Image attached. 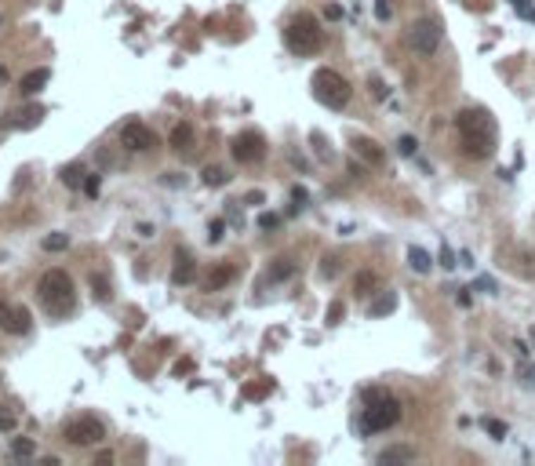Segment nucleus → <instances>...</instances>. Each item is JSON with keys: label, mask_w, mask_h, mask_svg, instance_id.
<instances>
[{"label": "nucleus", "mask_w": 535, "mask_h": 466, "mask_svg": "<svg viewBox=\"0 0 535 466\" xmlns=\"http://www.w3.org/2000/svg\"><path fill=\"white\" fill-rule=\"evenodd\" d=\"M459 135H462L466 157L484 160V157L496 153V120H491V113L481 110V106L459 113Z\"/></svg>", "instance_id": "nucleus-1"}, {"label": "nucleus", "mask_w": 535, "mask_h": 466, "mask_svg": "<svg viewBox=\"0 0 535 466\" xmlns=\"http://www.w3.org/2000/svg\"><path fill=\"white\" fill-rule=\"evenodd\" d=\"M37 295H40V303H44V310L51 317H66L77 306V288H73L66 270H48L37 284Z\"/></svg>", "instance_id": "nucleus-2"}, {"label": "nucleus", "mask_w": 535, "mask_h": 466, "mask_svg": "<svg viewBox=\"0 0 535 466\" xmlns=\"http://www.w3.org/2000/svg\"><path fill=\"white\" fill-rule=\"evenodd\" d=\"M284 44L295 55H317L320 44H325V30H320V23L310 11H298L291 23L284 26Z\"/></svg>", "instance_id": "nucleus-3"}, {"label": "nucleus", "mask_w": 535, "mask_h": 466, "mask_svg": "<svg viewBox=\"0 0 535 466\" xmlns=\"http://www.w3.org/2000/svg\"><path fill=\"white\" fill-rule=\"evenodd\" d=\"M397 419H401V405L386 390H365V430L368 434L390 430Z\"/></svg>", "instance_id": "nucleus-4"}, {"label": "nucleus", "mask_w": 535, "mask_h": 466, "mask_svg": "<svg viewBox=\"0 0 535 466\" xmlns=\"http://www.w3.org/2000/svg\"><path fill=\"white\" fill-rule=\"evenodd\" d=\"M313 95H317V102H325L328 110H342V106L350 102L353 88L346 84V77H342V73H335V70H317V73H313Z\"/></svg>", "instance_id": "nucleus-5"}, {"label": "nucleus", "mask_w": 535, "mask_h": 466, "mask_svg": "<svg viewBox=\"0 0 535 466\" xmlns=\"http://www.w3.org/2000/svg\"><path fill=\"white\" fill-rule=\"evenodd\" d=\"M229 153L237 164H259L266 157V139L259 132H241L237 139L229 142Z\"/></svg>", "instance_id": "nucleus-6"}, {"label": "nucleus", "mask_w": 535, "mask_h": 466, "mask_svg": "<svg viewBox=\"0 0 535 466\" xmlns=\"http://www.w3.org/2000/svg\"><path fill=\"white\" fill-rule=\"evenodd\" d=\"M408 44L419 55H434L441 48V26L434 18H419V23H412V30H408Z\"/></svg>", "instance_id": "nucleus-7"}, {"label": "nucleus", "mask_w": 535, "mask_h": 466, "mask_svg": "<svg viewBox=\"0 0 535 466\" xmlns=\"http://www.w3.org/2000/svg\"><path fill=\"white\" fill-rule=\"evenodd\" d=\"M66 437L70 444H99L102 437H106V427L95 419V415H80V419H73L70 427H66Z\"/></svg>", "instance_id": "nucleus-8"}, {"label": "nucleus", "mask_w": 535, "mask_h": 466, "mask_svg": "<svg viewBox=\"0 0 535 466\" xmlns=\"http://www.w3.org/2000/svg\"><path fill=\"white\" fill-rule=\"evenodd\" d=\"M120 142L127 146V150H153V146H157V135L153 132H149L146 128V124H139V120H127L124 124V128H120Z\"/></svg>", "instance_id": "nucleus-9"}, {"label": "nucleus", "mask_w": 535, "mask_h": 466, "mask_svg": "<svg viewBox=\"0 0 535 466\" xmlns=\"http://www.w3.org/2000/svg\"><path fill=\"white\" fill-rule=\"evenodd\" d=\"M0 328L11 335H26L30 332V310L26 306H8L0 299Z\"/></svg>", "instance_id": "nucleus-10"}, {"label": "nucleus", "mask_w": 535, "mask_h": 466, "mask_svg": "<svg viewBox=\"0 0 535 466\" xmlns=\"http://www.w3.org/2000/svg\"><path fill=\"white\" fill-rule=\"evenodd\" d=\"M194 277H197V263L189 259L186 248H179V251H175V270H171V281H175V284H189Z\"/></svg>", "instance_id": "nucleus-11"}, {"label": "nucleus", "mask_w": 535, "mask_h": 466, "mask_svg": "<svg viewBox=\"0 0 535 466\" xmlns=\"http://www.w3.org/2000/svg\"><path fill=\"white\" fill-rule=\"evenodd\" d=\"M48 80H51V70H48V66H37V70L23 73V80H18V92H23V95H37Z\"/></svg>", "instance_id": "nucleus-12"}, {"label": "nucleus", "mask_w": 535, "mask_h": 466, "mask_svg": "<svg viewBox=\"0 0 535 466\" xmlns=\"http://www.w3.org/2000/svg\"><path fill=\"white\" fill-rule=\"evenodd\" d=\"M353 153H357L360 160H368L372 168H379L382 160H386V153L379 150V142H372V139H365V135H360V139H353Z\"/></svg>", "instance_id": "nucleus-13"}, {"label": "nucleus", "mask_w": 535, "mask_h": 466, "mask_svg": "<svg viewBox=\"0 0 535 466\" xmlns=\"http://www.w3.org/2000/svg\"><path fill=\"white\" fill-rule=\"evenodd\" d=\"M189 142H194V124H175V132H171V150H179V153H186L189 150Z\"/></svg>", "instance_id": "nucleus-14"}, {"label": "nucleus", "mask_w": 535, "mask_h": 466, "mask_svg": "<svg viewBox=\"0 0 535 466\" xmlns=\"http://www.w3.org/2000/svg\"><path fill=\"white\" fill-rule=\"evenodd\" d=\"M415 459V448H408V444H397V448H386L379 455L382 466H390V462H412Z\"/></svg>", "instance_id": "nucleus-15"}, {"label": "nucleus", "mask_w": 535, "mask_h": 466, "mask_svg": "<svg viewBox=\"0 0 535 466\" xmlns=\"http://www.w3.org/2000/svg\"><path fill=\"white\" fill-rule=\"evenodd\" d=\"M40 117H44V106H30V110H23V113H15V128H37L40 124Z\"/></svg>", "instance_id": "nucleus-16"}, {"label": "nucleus", "mask_w": 535, "mask_h": 466, "mask_svg": "<svg viewBox=\"0 0 535 466\" xmlns=\"http://www.w3.org/2000/svg\"><path fill=\"white\" fill-rule=\"evenodd\" d=\"M233 273H237L233 266H215V270L208 273V291H219L222 284H229V281H233Z\"/></svg>", "instance_id": "nucleus-17"}, {"label": "nucleus", "mask_w": 535, "mask_h": 466, "mask_svg": "<svg viewBox=\"0 0 535 466\" xmlns=\"http://www.w3.org/2000/svg\"><path fill=\"white\" fill-rule=\"evenodd\" d=\"M394 306H397V295L386 288V291H382L379 299L372 303V317H386V313H394Z\"/></svg>", "instance_id": "nucleus-18"}, {"label": "nucleus", "mask_w": 535, "mask_h": 466, "mask_svg": "<svg viewBox=\"0 0 535 466\" xmlns=\"http://www.w3.org/2000/svg\"><path fill=\"white\" fill-rule=\"evenodd\" d=\"M84 179H88V175H84V168H80V164H66V168H62V182H66L70 189H77Z\"/></svg>", "instance_id": "nucleus-19"}, {"label": "nucleus", "mask_w": 535, "mask_h": 466, "mask_svg": "<svg viewBox=\"0 0 535 466\" xmlns=\"http://www.w3.org/2000/svg\"><path fill=\"white\" fill-rule=\"evenodd\" d=\"M291 273H295L291 259H277V263L270 266V281H284V277H291Z\"/></svg>", "instance_id": "nucleus-20"}, {"label": "nucleus", "mask_w": 535, "mask_h": 466, "mask_svg": "<svg viewBox=\"0 0 535 466\" xmlns=\"http://www.w3.org/2000/svg\"><path fill=\"white\" fill-rule=\"evenodd\" d=\"M270 390H273L270 379H266V383H248V386H244V397H248V401H263V397H270Z\"/></svg>", "instance_id": "nucleus-21"}, {"label": "nucleus", "mask_w": 535, "mask_h": 466, "mask_svg": "<svg viewBox=\"0 0 535 466\" xmlns=\"http://www.w3.org/2000/svg\"><path fill=\"white\" fill-rule=\"evenodd\" d=\"M372 288H375V273H357V281H353V291L357 295H372Z\"/></svg>", "instance_id": "nucleus-22"}, {"label": "nucleus", "mask_w": 535, "mask_h": 466, "mask_svg": "<svg viewBox=\"0 0 535 466\" xmlns=\"http://www.w3.org/2000/svg\"><path fill=\"white\" fill-rule=\"evenodd\" d=\"M408 263H412V270H419V273L430 270V256H426L422 248H412V251H408Z\"/></svg>", "instance_id": "nucleus-23"}, {"label": "nucleus", "mask_w": 535, "mask_h": 466, "mask_svg": "<svg viewBox=\"0 0 535 466\" xmlns=\"http://www.w3.org/2000/svg\"><path fill=\"white\" fill-rule=\"evenodd\" d=\"M66 248H70L66 233H51V237H44V251H66Z\"/></svg>", "instance_id": "nucleus-24"}, {"label": "nucleus", "mask_w": 535, "mask_h": 466, "mask_svg": "<svg viewBox=\"0 0 535 466\" xmlns=\"http://www.w3.org/2000/svg\"><path fill=\"white\" fill-rule=\"evenodd\" d=\"M92 288H95V299H110V281L102 273H92Z\"/></svg>", "instance_id": "nucleus-25"}, {"label": "nucleus", "mask_w": 535, "mask_h": 466, "mask_svg": "<svg viewBox=\"0 0 535 466\" xmlns=\"http://www.w3.org/2000/svg\"><path fill=\"white\" fill-rule=\"evenodd\" d=\"M226 179H229V175L222 172V168H204V182H208V186H226Z\"/></svg>", "instance_id": "nucleus-26"}, {"label": "nucleus", "mask_w": 535, "mask_h": 466, "mask_svg": "<svg viewBox=\"0 0 535 466\" xmlns=\"http://www.w3.org/2000/svg\"><path fill=\"white\" fill-rule=\"evenodd\" d=\"M11 452H15L18 459H30V455H33V441H23V437H18V441L11 444Z\"/></svg>", "instance_id": "nucleus-27"}, {"label": "nucleus", "mask_w": 535, "mask_h": 466, "mask_svg": "<svg viewBox=\"0 0 535 466\" xmlns=\"http://www.w3.org/2000/svg\"><path fill=\"white\" fill-rule=\"evenodd\" d=\"M222 229H226V222H222V219H211V226H208L211 244H219V241H222Z\"/></svg>", "instance_id": "nucleus-28"}, {"label": "nucleus", "mask_w": 535, "mask_h": 466, "mask_svg": "<svg viewBox=\"0 0 535 466\" xmlns=\"http://www.w3.org/2000/svg\"><path fill=\"white\" fill-rule=\"evenodd\" d=\"M320 273H325V277H335V273H339V256H325V263H320Z\"/></svg>", "instance_id": "nucleus-29"}, {"label": "nucleus", "mask_w": 535, "mask_h": 466, "mask_svg": "<svg viewBox=\"0 0 535 466\" xmlns=\"http://www.w3.org/2000/svg\"><path fill=\"white\" fill-rule=\"evenodd\" d=\"M342 310H346V306H342V303L335 299V303L328 306V325H339V321H342Z\"/></svg>", "instance_id": "nucleus-30"}, {"label": "nucleus", "mask_w": 535, "mask_h": 466, "mask_svg": "<svg viewBox=\"0 0 535 466\" xmlns=\"http://www.w3.org/2000/svg\"><path fill=\"white\" fill-rule=\"evenodd\" d=\"M484 427H488V434H496V437H506V427H503V422H496V419H484Z\"/></svg>", "instance_id": "nucleus-31"}, {"label": "nucleus", "mask_w": 535, "mask_h": 466, "mask_svg": "<svg viewBox=\"0 0 535 466\" xmlns=\"http://www.w3.org/2000/svg\"><path fill=\"white\" fill-rule=\"evenodd\" d=\"M84 194H88V197L99 194V175H88V179H84Z\"/></svg>", "instance_id": "nucleus-32"}, {"label": "nucleus", "mask_w": 535, "mask_h": 466, "mask_svg": "<svg viewBox=\"0 0 535 466\" xmlns=\"http://www.w3.org/2000/svg\"><path fill=\"white\" fill-rule=\"evenodd\" d=\"M186 372H194V361H189V357H182V361H175V375H186Z\"/></svg>", "instance_id": "nucleus-33"}, {"label": "nucleus", "mask_w": 535, "mask_h": 466, "mask_svg": "<svg viewBox=\"0 0 535 466\" xmlns=\"http://www.w3.org/2000/svg\"><path fill=\"white\" fill-rule=\"evenodd\" d=\"M375 15H379V18H390V0H375Z\"/></svg>", "instance_id": "nucleus-34"}, {"label": "nucleus", "mask_w": 535, "mask_h": 466, "mask_svg": "<svg viewBox=\"0 0 535 466\" xmlns=\"http://www.w3.org/2000/svg\"><path fill=\"white\" fill-rule=\"evenodd\" d=\"M0 430H15V415L11 412H0Z\"/></svg>", "instance_id": "nucleus-35"}, {"label": "nucleus", "mask_w": 535, "mask_h": 466, "mask_svg": "<svg viewBox=\"0 0 535 466\" xmlns=\"http://www.w3.org/2000/svg\"><path fill=\"white\" fill-rule=\"evenodd\" d=\"M277 222H281V219H277V215H263V219H259V226H263V229H273Z\"/></svg>", "instance_id": "nucleus-36"}, {"label": "nucleus", "mask_w": 535, "mask_h": 466, "mask_svg": "<svg viewBox=\"0 0 535 466\" xmlns=\"http://www.w3.org/2000/svg\"><path fill=\"white\" fill-rule=\"evenodd\" d=\"M466 8H477V11H488L491 4H488V0H466Z\"/></svg>", "instance_id": "nucleus-37"}, {"label": "nucleus", "mask_w": 535, "mask_h": 466, "mask_svg": "<svg viewBox=\"0 0 535 466\" xmlns=\"http://www.w3.org/2000/svg\"><path fill=\"white\" fill-rule=\"evenodd\" d=\"M415 150V139H401V153H412Z\"/></svg>", "instance_id": "nucleus-38"}, {"label": "nucleus", "mask_w": 535, "mask_h": 466, "mask_svg": "<svg viewBox=\"0 0 535 466\" xmlns=\"http://www.w3.org/2000/svg\"><path fill=\"white\" fill-rule=\"evenodd\" d=\"M510 4H513V8H517L521 15H528V0H510Z\"/></svg>", "instance_id": "nucleus-39"}]
</instances>
